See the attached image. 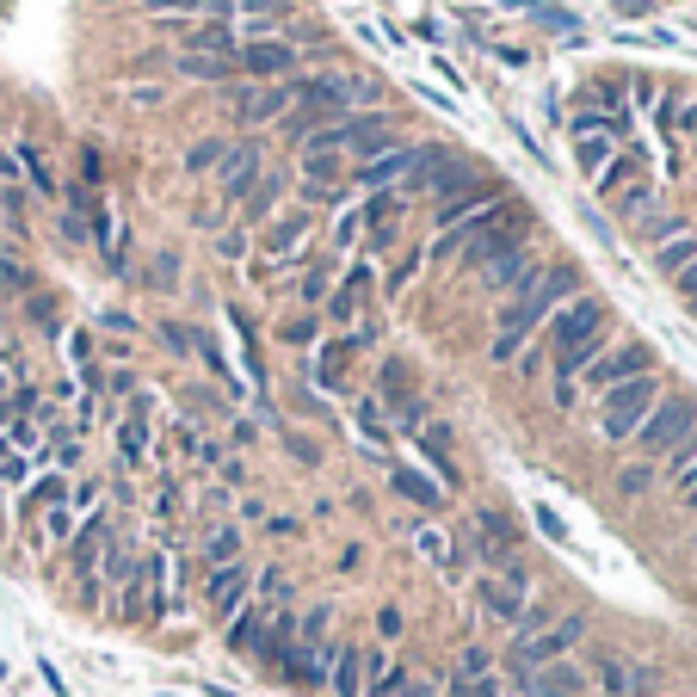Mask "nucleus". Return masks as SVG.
Segmentation results:
<instances>
[{
  "label": "nucleus",
  "mask_w": 697,
  "mask_h": 697,
  "mask_svg": "<svg viewBox=\"0 0 697 697\" xmlns=\"http://www.w3.org/2000/svg\"><path fill=\"white\" fill-rule=\"evenodd\" d=\"M575 296H580V272H575V266H537L531 278H524L519 291L507 296V308H500L494 364H512V359H519V346L531 340V327L543 322V315H556L562 303H575Z\"/></svg>",
  "instance_id": "f257e3e1"
},
{
  "label": "nucleus",
  "mask_w": 697,
  "mask_h": 697,
  "mask_svg": "<svg viewBox=\"0 0 697 697\" xmlns=\"http://www.w3.org/2000/svg\"><path fill=\"white\" fill-rule=\"evenodd\" d=\"M660 376L648 371V376H630V383H617V390H605L599 395V432L611 444H630L636 432H642V420L655 414V402H660Z\"/></svg>",
  "instance_id": "f03ea898"
},
{
  "label": "nucleus",
  "mask_w": 697,
  "mask_h": 697,
  "mask_svg": "<svg viewBox=\"0 0 697 697\" xmlns=\"http://www.w3.org/2000/svg\"><path fill=\"white\" fill-rule=\"evenodd\" d=\"M691 432H697V402L691 395H660L655 414L642 420V432H636L630 444H642V457L655 463V457H667L673 444H685Z\"/></svg>",
  "instance_id": "7ed1b4c3"
},
{
  "label": "nucleus",
  "mask_w": 697,
  "mask_h": 697,
  "mask_svg": "<svg viewBox=\"0 0 697 697\" xmlns=\"http://www.w3.org/2000/svg\"><path fill=\"white\" fill-rule=\"evenodd\" d=\"M605 322H611V308H605L599 296H575V303H562V308L550 315V334H543V346H550V359H562V352L599 340Z\"/></svg>",
  "instance_id": "20e7f679"
},
{
  "label": "nucleus",
  "mask_w": 697,
  "mask_h": 697,
  "mask_svg": "<svg viewBox=\"0 0 697 697\" xmlns=\"http://www.w3.org/2000/svg\"><path fill=\"white\" fill-rule=\"evenodd\" d=\"M655 371V352L642 346V340H624V346H611V352H599V359L580 371V383H587L592 395H605V390H617V383H630V376H648Z\"/></svg>",
  "instance_id": "39448f33"
},
{
  "label": "nucleus",
  "mask_w": 697,
  "mask_h": 697,
  "mask_svg": "<svg viewBox=\"0 0 697 697\" xmlns=\"http://www.w3.org/2000/svg\"><path fill=\"white\" fill-rule=\"evenodd\" d=\"M587 636V617L568 611L556 630H537V636H519L512 642V667H550V660H568V648Z\"/></svg>",
  "instance_id": "423d86ee"
},
{
  "label": "nucleus",
  "mask_w": 697,
  "mask_h": 697,
  "mask_svg": "<svg viewBox=\"0 0 697 697\" xmlns=\"http://www.w3.org/2000/svg\"><path fill=\"white\" fill-rule=\"evenodd\" d=\"M475 599H482V611L494 617V624H519L524 617V568H512V575H494V580H482L475 587Z\"/></svg>",
  "instance_id": "0eeeda50"
},
{
  "label": "nucleus",
  "mask_w": 697,
  "mask_h": 697,
  "mask_svg": "<svg viewBox=\"0 0 697 697\" xmlns=\"http://www.w3.org/2000/svg\"><path fill=\"white\" fill-rule=\"evenodd\" d=\"M291 87H278V81H254V87H235L228 94V106H235V118L242 124H266V118H278V111H291Z\"/></svg>",
  "instance_id": "6e6552de"
},
{
  "label": "nucleus",
  "mask_w": 697,
  "mask_h": 697,
  "mask_svg": "<svg viewBox=\"0 0 697 697\" xmlns=\"http://www.w3.org/2000/svg\"><path fill=\"white\" fill-rule=\"evenodd\" d=\"M247 592H254V568H242V562L210 568V580H204V605H210L216 617H235Z\"/></svg>",
  "instance_id": "1a4fd4ad"
},
{
  "label": "nucleus",
  "mask_w": 697,
  "mask_h": 697,
  "mask_svg": "<svg viewBox=\"0 0 697 697\" xmlns=\"http://www.w3.org/2000/svg\"><path fill=\"white\" fill-rule=\"evenodd\" d=\"M524 697H580L587 691V673L568 667V660H550V667H519Z\"/></svg>",
  "instance_id": "9d476101"
},
{
  "label": "nucleus",
  "mask_w": 697,
  "mask_h": 697,
  "mask_svg": "<svg viewBox=\"0 0 697 697\" xmlns=\"http://www.w3.org/2000/svg\"><path fill=\"white\" fill-rule=\"evenodd\" d=\"M235 68L254 75V81H278L284 68H296V50L291 43H272V38H247L242 56H235Z\"/></svg>",
  "instance_id": "9b49d317"
},
{
  "label": "nucleus",
  "mask_w": 697,
  "mask_h": 697,
  "mask_svg": "<svg viewBox=\"0 0 697 697\" xmlns=\"http://www.w3.org/2000/svg\"><path fill=\"white\" fill-rule=\"evenodd\" d=\"M531 272L537 266H531V254H524V242H512V247H500V254L482 266V278H488V291H519Z\"/></svg>",
  "instance_id": "f8f14e48"
},
{
  "label": "nucleus",
  "mask_w": 697,
  "mask_h": 697,
  "mask_svg": "<svg viewBox=\"0 0 697 697\" xmlns=\"http://www.w3.org/2000/svg\"><path fill=\"white\" fill-rule=\"evenodd\" d=\"M494 198H500V192L482 186V179H475V186H463V192H451V198L439 204V228H457V223H470V216L494 210Z\"/></svg>",
  "instance_id": "ddd939ff"
},
{
  "label": "nucleus",
  "mask_w": 697,
  "mask_h": 697,
  "mask_svg": "<svg viewBox=\"0 0 697 697\" xmlns=\"http://www.w3.org/2000/svg\"><path fill=\"white\" fill-rule=\"evenodd\" d=\"M259 148H223V192L228 198H247L254 192V179H259Z\"/></svg>",
  "instance_id": "4468645a"
},
{
  "label": "nucleus",
  "mask_w": 697,
  "mask_h": 697,
  "mask_svg": "<svg viewBox=\"0 0 697 697\" xmlns=\"http://www.w3.org/2000/svg\"><path fill=\"white\" fill-rule=\"evenodd\" d=\"M402 174H414V148H383L376 161L352 167V179H359V186H395Z\"/></svg>",
  "instance_id": "2eb2a0df"
},
{
  "label": "nucleus",
  "mask_w": 697,
  "mask_h": 697,
  "mask_svg": "<svg viewBox=\"0 0 697 697\" xmlns=\"http://www.w3.org/2000/svg\"><path fill=\"white\" fill-rule=\"evenodd\" d=\"M327 697H364V648L340 642L334 673H327Z\"/></svg>",
  "instance_id": "dca6fc26"
},
{
  "label": "nucleus",
  "mask_w": 697,
  "mask_h": 697,
  "mask_svg": "<svg viewBox=\"0 0 697 697\" xmlns=\"http://www.w3.org/2000/svg\"><path fill=\"white\" fill-rule=\"evenodd\" d=\"M303 242H308V216H303V210H291V216H278V223L266 228V242H259V247H266L272 259H284V254H296Z\"/></svg>",
  "instance_id": "f3484780"
},
{
  "label": "nucleus",
  "mask_w": 697,
  "mask_h": 697,
  "mask_svg": "<svg viewBox=\"0 0 697 697\" xmlns=\"http://www.w3.org/2000/svg\"><path fill=\"white\" fill-rule=\"evenodd\" d=\"M179 75H186V81H235L242 68H235V56H204V50H186V56H179Z\"/></svg>",
  "instance_id": "a211bd4d"
},
{
  "label": "nucleus",
  "mask_w": 697,
  "mask_h": 697,
  "mask_svg": "<svg viewBox=\"0 0 697 697\" xmlns=\"http://www.w3.org/2000/svg\"><path fill=\"white\" fill-rule=\"evenodd\" d=\"M414 543H420V556H426V562H439V568H444V575H463V550H457L451 537H439L432 524H420Z\"/></svg>",
  "instance_id": "6ab92c4d"
},
{
  "label": "nucleus",
  "mask_w": 697,
  "mask_h": 697,
  "mask_svg": "<svg viewBox=\"0 0 697 697\" xmlns=\"http://www.w3.org/2000/svg\"><path fill=\"white\" fill-rule=\"evenodd\" d=\"M395 494H402V500H414V507H439V482H432V475H420V470H395Z\"/></svg>",
  "instance_id": "aec40b11"
},
{
  "label": "nucleus",
  "mask_w": 697,
  "mask_h": 697,
  "mask_svg": "<svg viewBox=\"0 0 697 697\" xmlns=\"http://www.w3.org/2000/svg\"><path fill=\"white\" fill-rule=\"evenodd\" d=\"M592 679L605 685L611 697H636V667H624L617 655H599V667H592Z\"/></svg>",
  "instance_id": "412c9836"
},
{
  "label": "nucleus",
  "mask_w": 697,
  "mask_h": 697,
  "mask_svg": "<svg viewBox=\"0 0 697 697\" xmlns=\"http://www.w3.org/2000/svg\"><path fill=\"white\" fill-rule=\"evenodd\" d=\"M414 439H420V444H426V457H432V470H439V475H444V482H457V463H451V432H444V426H420V432H414Z\"/></svg>",
  "instance_id": "4be33fe9"
},
{
  "label": "nucleus",
  "mask_w": 697,
  "mask_h": 697,
  "mask_svg": "<svg viewBox=\"0 0 697 697\" xmlns=\"http://www.w3.org/2000/svg\"><path fill=\"white\" fill-rule=\"evenodd\" d=\"M340 174H346V167H340V155H334V148H308V155H303V179H308L315 192H322V186H334Z\"/></svg>",
  "instance_id": "5701e85b"
},
{
  "label": "nucleus",
  "mask_w": 697,
  "mask_h": 697,
  "mask_svg": "<svg viewBox=\"0 0 697 697\" xmlns=\"http://www.w3.org/2000/svg\"><path fill=\"white\" fill-rule=\"evenodd\" d=\"M691 259H697V235H673V242L655 247V266L667 272V278H673L679 266H691Z\"/></svg>",
  "instance_id": "b1692460"
},
{
  "label": "nucleus",
  "mask_w": 697,
  "mask_h": 697,
  "mask_svg": "<svg viewBox=\"0 0 697 697\" xmlns=\"http://www.w3.org/2000/svg\"><path fill=\"white\" fill-rule=\"evenodd\" d=\"M364 284H371V272H352V278L346 284H340V296H334V303H327V308H334V322H352V315H359V303H364Z\"/></svg>",
  "instance_id": "393cba45"
},
{
  "label": "nucleus",
  "mask_w": 697,
  "mask_h": 697,
  "mask_svg": "<svg viewBox=\"0 0 697 697\" xmlns=\"http://www.w3.org/2000/svg\"><path fill=\"white\" fill-rule=\"evenodd\" d=\"M235 556H242V531H228V524H223V531H210V543H204V562H210V568H228Z\"/></svg>",
  "instance_id": "a878e982"
},
{
  "label": "nucleus",
  "mask_w": 697,
  "mask_h": 697,
  "mask_svg": "<svg viewBox=\"0 0 697 697\" xmlns=\"http://www.w3.org/2000/svg\"><path fill=\"white\" fill-rule=\"evenodd\" d=\"M278 192H284V179L278 174H266L254 192H247V223H259V216H272V204H278Z\"/></svg>",
  "instance_id": "bb28decb"
},
{
  "label": "nucleus",
  "mask_w": 697,
  "mask_h": 697,
  "mask_svg": "<svg viewBox=\"0 0 697 697\" xmlns=\"http://www.w3.org/2000/svg\"><path fill=\"white\" fill-rule=\"evenodd\" d=\"M575 148H580V167L587 174H599V167H611V136H575Z\"/></svg>",
  "instance_id": "cd10ccee"
},
{
  "label": "nucleus",
  "mask_w": 697,
  "mask_h": 697,
  "mask_svg": "<svg viewBox=\"0 0 697 697\" xmlns=\"http://www.w3.org/2000/svg\"><path fill=\"white\" fill-rule=\"evenodd\" d=\"M99 543H106V519H87V531L75 537V568H94V556H99Z\"/></svg>",
  "instance_id": "c85d7f7f"
},
{
  "label": "nucleus",
  "mask_w": 697,
  "mask_h": 697,
  "mask_svg": "<svg viewBox=\"0 0 697 697\" xmlns=\"http://www.w3.org/2000/svg\"><path fill=\"white\" fill-rule=\"evenodd\" d=\"M667 475H673V488H679L685 475H697V432H691L685 444H673V451H667Z\"/></svg>",
  "instance_id": "c756f323"
},
{
  "label": "nucleus",
  "mask_w": 697,
  "mask_h": 697,
  "mask_svg": "<svg viewBox=\"0 0 697 697\" xmlns=\"http://www.w3.org/2000/svg\"><path fill=\"white\" fill-rule=\"evenodd\" d=\"M444 697H500V679H494V673H482V679H451V685H444Z\"/></svg>",
  "instance_id": "7c9ffc66"
},
{
  "label": "nucleus",
  "mask_w": 697,
  "mask_h": 697,
  "mask_svg": "<svg viewBox=\"0 0 697 697\" xmlns=\"http://www.w3.org/2000/svg\"><path fill=\"white\" fill-rule=\"evenodd\" d=\"M346 359H352V340H334V346L322 352V383H327V390L340 383V364H346Z\"/></svg>",
  "instance_id": "2f4dec72"
},
{
  "label": "nucleus",
  "mask_w": 697,
  "mask_h": 697,
  "mask_svg": "<svg viewBox=\"0 0 697 697\" xmlns=\"http://www.w3.org/2000/svg\"><path fill=\"white\" fill-rule=\"evenodd\" d=\"M192 50H204V56H228V31H223V26H198V31H192Z\"/></svg>",
  "instance_id": "473e14b6"
},
{
  "label": "nucleus",
  "mask_w": 697,
  "mask_h": 697,
  "mask_svg": "<svg viewBox=\"0 0 697 697\" xmlns=\"http://www.w3.org/2000/svg\"><path fill=\"white\" fill-rule=\"evenodd\" d=\"M118 439H124V457L136 463V457L148 451V426H143V414H136V420H124V432H118Z\"/></svg>",
  "instance_id": "72a5a7b5"
},
{
  "label": "nucleus",
  "mask_w": 697,
  "mask_h": 697,
  "mask_svg": "<svg viewBox=\"0 0 697 697\" xmlns=\"http://www.w3.org/2000/svg\"><path fill=\"white\" fill-rule=\"evenodd\" d=\"M648 482H655V463H630V470L617 475V494H642Z\"/></svg>",
  "instance_id": "f704fd0d"
},
{
  "label": "nucleus",
  "mask_w": 697,
  "mask_h": 697,
  "mask_svg": "<svg viewBox=\"0 0 697 697\" xmlns=\"http://www.w3.org/2000/svg\"><path fill=\"white\" fill-rule=\"evenodd\" d=\"M327 624H334V611H327V605H315V611L303 617V642H327Z\"/></svg>",
  "instance_id": "c9c22d12"
},
{
  "label": "nucleus",
  "mask_w": 697,
  "mask_h": 697,
  "mask_svg": "<svg viewBox=\"0 0 697 697\" xmlns=\"http://www.w3.org/2000/svg\"><path fill=\"white\" fill-rule=\"evenodd\" d=\"M26 284H31V272L19 266V259H7V254H0V291H26Z\"/></svg>",
  "instance_id": "e433bc0d"
},
{
  "label": "nucleus",
  "mask_w": 697,
  "mask_h": 697,
  "mask_svg": "<svg viewBox=\"0 0 697 697\" xmlns=\"http://www.w3.org/2000/svg\"><path fill=\"white\" fill-rule=\"evenodd\" d=\"M19 475H26V457H19L13 444L0 439V482H19Z\"/></svg>",
  "instance_id": "4c0bfd02"
},
{
  "label": "nucleus",
  "mask_w": 697,
  "mask_h": 697,
  "mask_svg": "<svg viewBox=\"0 0 697 697\" xmlns=\"http://www.w3.org/2000/svg\"><path fill=\"white\" fill-rule=\"evenodd\" d=\"M216 161H223V143H198V148L186 155V167H192V174H204V167H216Z\"/></svg>",
  "instance_id": "58836bf2"
},
{
  "label": "nucleus",
  "mask_w": 697,
  "mask_h": 697,
  "mask_svg": "<svg viewBox=\"0 0 697 697\" xmlns=\"http://www.w3.org/2000/svg\"><path fill=\"white\" fill-rule=\"evenodd\" d=\"M315 334H322V322H315V315H303V322H291V327H284V340H296V346H308Z\"/></svg>",
  "instance_id": "ea45409f"
},
{
  "label": "nucleus",
  "mask_w": 697,
  "mask_h": 697,
  "mask_svg": "<svg viewBox=\"0 0 697 697\" xmlns=\"http://www.w3.org/2000/svg\"><path fill=\"white\" fill-rule=\"evenodd\" d=\"M648 204H655V192H648V186H630V192H624V198H617V210H648Z\"/></svg>",
  "instance_id": "a19ab883"
},
{
  "label": "nucleus",
  "mask_w": 697,
  "mask_h": 697,
  "mask_svg": "<svg viewBox=\"0 0 697 697\" xmlns=\"http://www.w3.org/2000/svg\"><path fill=\"white\" fill-rule=\"evenodd\" d=\"M673 291H679L685 303L697 296V259H691V266H679V272H673Z\"/></svg>",
  "instance_id": "79ce46f5"
},
{
  "label": "nucleus",
  "mask_w": 697,
  "mask_h": 697,
  "mask_svg": "<svg viewBox=\"0 0 697 697\" xmlns=\"http://www.w3.org/2000/svg\"><path fill=\"white\" fill-rule=\"evenodd\" d=\"M482 673H488V655H482V648H470L463 667H457V679H482Z\"/></svg>",
  "instance_id": "37998d69"
},
{
  "label": "nucleus",
  "mask_w": 697,
  "mask_h": 697,
  "mask_svg": "<svg viewBox=\"0 0 697 697\" xmlns=\"http://www.w3.org/2000/svg\"><path fill=\"white\" fill-rule=\"evenodd\" d=\"M148 13H155V7H161V13H198L204 0H143Z\"/></svg>",
  "instance_id": "c03bdc74"
},
{
  "label": "nucleus",
  "mask_w": 697,
  "mask_h": 697,
  "mask_svg": "<svg viewBox=\"0 0 697 697\" xmlns=\"http://www.w3.org/2000/svg\"><path fill=\"white\" fill-rule=\"evenodd\" d=\"M537 524H543V531H550V537H556V543H568V524H562V519H556V512H550V507L537 512Z\"/></svg>",
  "instance_id": "a18cd8bd"
},
{
  "label": "nucleus",
  "mask_w": 697,
  "mask_h": 697,
  "mask_svg": "<svg viewBox=\"0 0 697 697\" xmlns=\"http://www.w3.org/2000/svg\"><path fill=\"white\" fill-rule=\"evenodd\" d=\"M204 7H216V13H228V7H266V13H272L278 0H204Z\"/></svg>",
  "instance_id": "49530a36"
},
{
  "label": "nucleus",
  "mask_w": 697,
  "mask_h": 697,
  "mask_svg": "<svg viewBox=\"0 0 697 697\" xmlns=\"http://www.w3.org/2000/svg\"><path fill=\"white\" fill-rule=\"evenodd\" d=\"M673 124H679V130L697 143V106H679V118H673Z\"/></svg>",
  "instance_id": "de8ad7c7"
},
{
  "label": "nucleus",
  "mask_w": 697,
  "mask_h": 697,
  "mask_svg": "<svg viewBox=\"0 0 697 697\" xmlns=\"http://www.w3.org/2000/svg\"><path fill=\"white\" fill-rule=\"evenodd\" d=\"M402 697H439V685H426V679H408V691Z\"/></svg>",
  "instance_id": "09e8293b"
},
{
  "label": "nucleus",
  "mask_w": 697,
  "mask_h": 697,
  "mask_svg": "<svg viewBox=\"0 0 697 697\" xmlns=\"http://www.w3.org/2000/svg\"><path fill=\"white\" fill-rule=\"evenodd\" d=\"M679 500H685V507L697 512V475H685V482H679Z\"/></svg>",
  "instance_id": "8fccbe9b"
},
{
  "label": "nucleus",
  "mask_w": 697,
  "mask_h": 697,
  "mask_svg": "<svg viewBox=\"0 0 697 697\" xmlns=\"http://www.w3.org/2000/svg\"><path fill=\"white\" fill-rule=\"evenodd\" d=\"M0 395H7V376H0Z\"/></svg>",
  "instance_id": "3c124183"
},
{
  "label": "nucleus",
  "mask_w": 697,
  "mask_h": 697,
  "mask_svg": "<svg viewBox=\"0 0 697 697\" xmlns=\"http://www.w3.org/2000/svg\"><path fill=\"white\" fill-rule=\"evenodd\" d=\"M691 315H697V296H691Z\"/></svg>",
  "instance_id": "603ef678"
}]
</instances>
